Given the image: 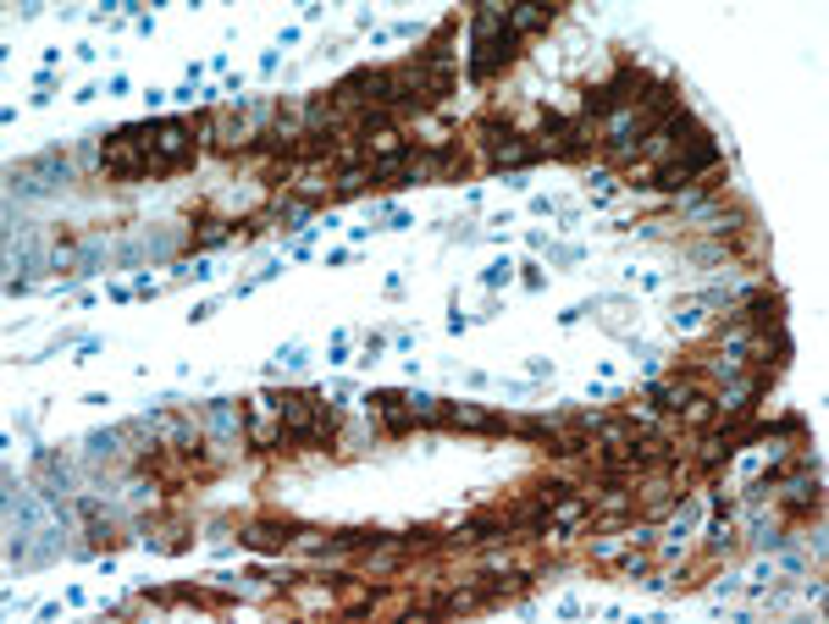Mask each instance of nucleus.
<instances>
[{"instance_id": "1", "label": "nucleus", "mask_w": 829, "mask_h": 624, "mask_svg": "<svg viewBox=\"0 0 829 624\" xmlns=\"http://www.w3.org/2000/svg\"><path fill=\"white\" fill-rule=\"evenodd\" d=\"M520 34L509 29V12L504 7H476V18H471V78L482 84V78H493V73H504L520 51Z\"/></svg>"}, {"instance_id": "2", "label": "nucleus", "mask_w": 829, "mask_h": 624, "mask_svg": "<svg viewBox=\"0 0 829 624\" xmlns=\"http://www.w3.org/2000/svg\"><path fill=\"white\" fill-rule=\"evenodd\" d=\"M271 415L282 420V437L299 442V448L326 442V437L337 431V409L321 404V398H310V392H282V398H271Z\"/></svg>"}, {"instance_id": "3", "label": "nucleus", "mask_w": 829, "mask_h": 624, "mask_svg": "<svg viewBox=\"0 0 829 624\" xmlns=\"http://www.w3.org/2000/svg\"><path fill=\"white\" fill-rule=\"evenodd\" d=\"M67 183H73V161H67L62 150H45V155L18 161V166L7 172L12 200H45V194H62Z\"/></svg>"}, {"instance_id": "4", "label": "nucleus", "mask_w": 829, "mask_h": 624, "mask_svg": "<svg viewBox=\"0 0 829 624\" xmlns=\"http://www.w3.org/2000/svg\"><path fill=\"white\" fill-rule=\"evenodd\" d=\"M642 89H653V84H647V73H636V67H614V78H603V84H592V89H586V117H614V111L636 106V100H642Z\"/></svg>"}, {"instance_id": "5", "label": "nucleus", "mask_w": 829, "mask_h": 624, "mask_svg": "<svg viewBox=\"0 0 829 624\" xmlns=\"http://www.w3.org/2000/svg\"><path fill=\"white\" fill-rule=\"evenodd\" d=\"M482 133H493V139H487V150H493V161H498L504 172H520V166L542 161V150H537V144H526V133H515L509 122L498 128V122L487 117V122H482Z\"/></svg>"}, {"instance_id": "6", "label": "nucleus", "mask_w": 829, "mask_h": 624, "mask_svg": "<svg viewBox=\"0 0 829 624\" xmlns=\"http://www.w3.org/2000/svg\"><path fill=\"white\" fill-rule=\"evenodd\" d=\"M293 536H299L293 519H249V525L238 530V541H244V547H260V552H277V547H288Z\"/></svg>"}, {"instance_id": "7", "label": "nucleus", "mask_w": 829, "mask_h": 624, "mask_svg": "<svg viewBox=\"0 0 829 624\" xmlns=\"http://www.w3.org/2000/svg\"><path fill=\"white\" fill-rule=\"evenodd\" d=\"M370 409H376V420H381L387 431H409V426H415L409 392H392V387H381V392H370Z\"/></svg>"}, {"instance_id": "8", "label": "nucleus", "mask_w": 829, "mask_h": 624, "mask_svg": "<svg viewBox=\"0 0 829 624\" xmlns=\"http://www.w3.org/2000/svg\"><path fill=\"white\" fill-rule=\"evenodd\" d=\"M509 12V29L515 34H531V29H548L559 18V7H504Z\"/></svg>"}, {"instance_id": "9", "label": "nucleus", "mask_w": 829, "mask_h": 624, "mask_svg": "<svg viewBox=\"0 0 829 624\" xmlns=\"http://www.w3.org/2000/svg\"><path fill=\"white\" fill-rule=\"evenodd\" d=\"M647 398H653L658 409H686L691 387H686V381H653V387H647Z\"/></svg>"}, {"instance_id": "10", "label": "nucleus", "mask_w": 829, "mask_h": 624, "mask_svg": "<svg viewBox=\"0 0 829 624\" xmlns=\"http://www.w3.org/2000/svg\"><path fill=\"white\" fill-rule=\"evenodd\" d=\"M509 277H515V266H509V260H498V266H487V271H482V282H487V288H498V282H509Z\"/></svg>"}, {"instance_id": "11", "label": "nucleus", "mask_w": 829, "mask_h": 624, "mask_svg": "<svg viewBox=\"0 0 829 624\" xmlns=\"http://www.w3.org/2000/svg\"><path fill=\"white\" fill-rule=\"evenodd\" d=\"M277 359H282V365H304V343H288Z\"/></svg>"}]
</instances>
